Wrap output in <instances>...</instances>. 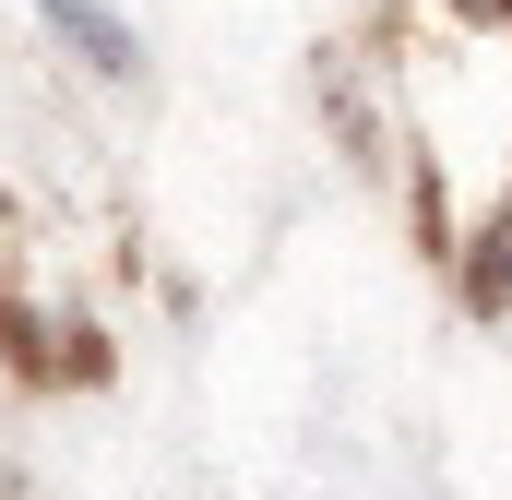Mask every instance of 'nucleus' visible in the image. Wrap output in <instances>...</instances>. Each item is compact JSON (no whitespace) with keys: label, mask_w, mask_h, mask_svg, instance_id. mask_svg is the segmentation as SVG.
Listing matches in <instances>:
<instances>
[{"label":"nucleus","mask_w":512,"mask_h":500,"mask_svg":"<svg viewBox=\"0 0 512 500\" xmlns=\"http://www.w3.org/2000/svg\"><path fill=\"white\" fill-rule=\"evenodd\" d=\"M36 12H48V36H60L84 72H143V36H131L108 0H36Z\"/></svg>","instance_id":"f257e3e1"}]
</instances>
